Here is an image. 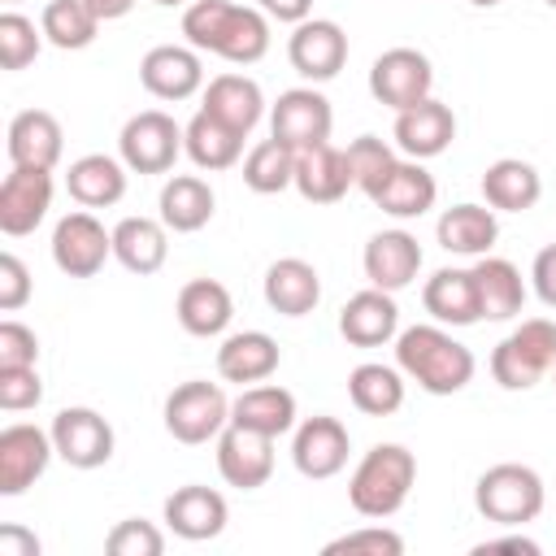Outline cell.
Here are the masks:
<instances>
[{
    "mask_svg": "<svg viewBox=\"0 0 556 556\" xmlns=\"http://www.w3.org/2000/svg\"><path fill=\"white\" fill-rule=\"evenodd\" d=\"M295 395L278 382H252L243 387L235 400H230V421L235 426H248L256 434H269V439H282L287 430H295Z\"/></svg>",
    "mask_w": 556,
    "mask_h": 556,
    "instance_id": "cell-29",
    "label": "cell"
},
{
    "mask_svg": "<svg viewBox=\"0 0 556 556\" xmlns=\"http://www.w3.org/2000/svg\"><path fill=\"white\" fill-rule=\"evenodd\" d=\"M139 83L148 96L178 104V100H191L195 91H204V61L191 43H156L139 61Z\"/></svg>",
    "mask_w": 556,
    "mask_h": 556,
    "instance_id": "cell-15",
    "label": "cell"
},
{
    "mask_svg": "<svg viewBox=\"0 0 556 556\" xmlns=\"http://www.w3.org/2000/svg\"><path fill=\"white\" fill-rule=\"evenodd\" d=\"M530 287H534V295H539L547 308H556V243H547V248L534 252Z\"/></svg>",
    "mask_w": 556,
    "mask_h": 556,
    "instance_id": "cell-48",
    "label": "cell"
},
{
    "mask_svg": "<svg viewBox=\"0 0 556 556\" xmlns=\"http://www.w3.org/2000/svg\"><path fill=\"white\" fill-rule=\"evenodd\" d=\"M348 452H352V434L339 417L330 413H317V417H304L295 421L291 430V465L313 478V482H326L334 473L348 469Z\"/></svg>",
    "mask_w": 556,
    "mask_h": 556,
    "instance_id": "cell-12",
    "label": "cell"
},
{
    "mask_svg": "<svg viewBox=\"0 0 556 556\" xmlns=\"http://www.w3.org/2000/svg\"><path fill=\"white\" fill-rule=\"evenodd\" d=\"M126 161L109 156V152H87L78 161H70L65 169V191L74 204L83 208H113L126 195Z\"/></svg>",
    "mask_w": 556,
    "mask_h": 556,
    "instance_id": "cell-27",
    "label": "cell"
},
{
    "mask_svg": "<svg viewBox=\"0 0 556 556\" xmlns=\"http://www.w3.org/2000/svg\"><path fill=\"white\" fill-rule=\"evenodd\" d=\"M395 365L426 395H456L473 382V352L439 321H421L395 334Z\"/></svg>",
    "mask_w": 556,
    "mask_h": 556,
    "instance_id": "cell-2",
    "label": "cell"
},
{
    "mask_svg": "<svg viewBox=\"0 0 556 556\" xmlns=\"http://www.w3.org/2000/svg\"><path fill=\"white\" fill-rule=\"evenodd\" d=\"M0 556H39V539L22 526H0Z\"/></svg>",
    "mask_w": 556,
    "mask_h": 556,
    "instance_id": "cell-51",
    "label": "cell"
},
{
    "mask_svg": "<svg viewBox=\"0 0 556 556\" xmlns=\"http://www.w3.org/2000/svg\"><path fill=\"white\" fill-rule=\"evenodd\" d=\"M39 361V334L22 321H0V369H17V365H35Z\"/></svg>",
    "mask_w": 556,
    "mask_h": 556,
    "instance_id": "cell-46",
    "label": "cell"
},
{
    "mask_svg": "<svg viewBox=\"0 0 556 556\" xmlns=\"http://www.w3.org/2000/svg\"><path fill=\"white\" fill-rule=\"evenodd\" d=\"M256 9L269 22H287V26H300L313 17V0H256Z\"/></svg>",
    "mask_w": 556,
    "mask_h": 556,
    "instance_id": "cell-49",
    "label": "cell"
},
{
    "mask_svg": "<svg viewBox=\"0 0 556 556\" xmlns=\"http://www.w3.org/2000/svg\"><path fill=\"white\" fill-rule=\"evenodd\" d=\"M39 26H43V39L61 52H78V48H91L96 43V30H100V17L87 0H48L43 13H39Z\"/></svg>",
    "mask_w": 556,
    "mask_h": 556,
    "instance_id": "cell-39",
    "label": "cell"
},
{
    "mask_svg": "<svg viewBox=\"0 0 556 556\" xmlns=\"http://www.w3.org/2000/svg\"><path fill=\"white\" fill-rule=\"evenodd\" d=\"M547 504V486L539 478V469L521 465V460H500L491 469L478 473L473 482V508L482 521H495L504 530L526 526L543 513Z\"/></svg>",
    "mask_w": 556,
    "mask_h": 556,
    "instance_id": "cell-4",
    "label": "cell"
},
{
    "mask_svg": "<svg viewBox=\"0 0 556 556\" xmlns=\"http://www.w3.org/2000/svg\"><path fill=\"white\" fill-rule=\"evenodd\" d=\"M391 139L400 148V156H413V161H430V156H443L456 139V113L426 96L421 104L413 109H400L395 113V126H391Z\"/></svg>",
    "mask_w": 556,
    "mask_h": 556,
    "instance_id": "cell-19",
    "label": "cell"
},
{
    "mask_svg": "<svg viewBox=\"0 0 556 556\" xmlns=\"http://www.w3.org/2000/svg\"><path fill=\"white\" fill-rule=\"evenodd\" d=\"M152 4H161V9H178V4H191V0H152Z\"/></svg>",
    "mask_w": 556,
    "mask_h": 556,
    "instance_id": "cell-53",
    "label": "cell"
},
{
    "mask_svg": "<svg viewBox=\"0 0 556 556\" xmlns=\"http://www.w3.org/2000/svg\"><path fill=\"white\" fill-rule=\"evenodd\" d=\"M348 161H352V178H356V191H365L369 200L378 195V187L391 178V169L400 165V148L378 139V135H356L348 143Z\"/></svg>",
    "mask_w": 556,
    "mask_h": 556,
    "instance_id": "cell-41",
    "label": "cell"
},
{
    "mask_svg": "<svg viewBox=\"0 0 556 556\" xmlns=\"http://www.w3.org/2000/svg\"><path fill=\"white\" fill-rule=\"evenodd\" d=\"M52 443H56V456L70 465V469H100L113 460V447H117V434L109 426L104 413L87 408V404H70L52 417Z\"/></svg>",
    "mask_w": 556,
    "mask_h": 556,
    "instance_id": "cell-10",
    "label": "cell"
},
{
    "mask_svg": "<svg viewBox=\"0 0 556 556\" xmlns=\"http://www.w3.org/2000/svg\"><path fill=\"white\" fill-rule=\"evenodd\" d=\"M552 387H556V369H552Z\"/></svg>",
    "mask_w": 556,
    "mask_h": 556,
    "instance_id": "cell-55",
    "label": "cell"
},
{
    "mask_svg": "<svg viewBox=\"0 0 556 556\" xmlns=\"http://www.w3.org/2000/svg\"><path fill=\"white\" fill-rule=\"evenodd\" d=\"M113 256V230L91 208H74L52 226V265L65 278H96Z\"/></svg>",
    "mask_w": 556,
    "mask_h": 556,
    "instance_id": "cell-9",
    "label": "cell"
},
{
    "mask_svg": "<svg viewBox=\"0 0 556 556\" xmlns=\"http://www.w3.org/2000/svg\"><path fill=\"white\" fill-rule=\"evenodd\" d=\"M52 169H35V165H13L0 182V230L9 239L35 235V226L48 217L52 208Z\"/></svg>",
    "mask_w": 556,
    "mask_h": 556,
    "instance_id": "cell-16",
    "label": "cell"
},
{
    "mask_svg": "<svg viewBox=\"0 0 556 556\" xmlns=\"http://www.w3.org/2000/svg\"><path fill=\"white\" fill-rule=\"evenodd\" d=\"M243 182L256 195H278V191L295 187V148H287L274 135L252 143L248 156H243Z\"/></svg>",
    "mask_w": 556,
    "mask_h": 556,
    "instance_id": "cell-40",
    "label": "cell"
},
{
    "mask_svg": "<svg viewBox=\"0 0 556 556\" xmlns=\"http://www.w3.org/2000/svg\"><path fill=\"white\" fill-rule=\"evenodd\" d=\"M434 239H439V248L443 252H452V256H486L491 248H495V239H500V222H495V208L491 204H452V208H443L439 213V222H434Z\"/></svg>",
    "mask_w": 556,
    "mask_h": 556,
    "instance_id": "cell-28",
    "label": "cell"
},
{
    "mask_svg": "<svg viewBox=\"0 0 556 556\" xmlns=\"http://www.w3.org/2000/svg\"><path fill=\"white\" fill-rule=\"evenodd\" d=\"M217 473H222V482L235 486V491H256V486H265L269 473H274V439L230 421V426L217 434Z\"/></svg>",
    "mask_w": 556,
    "mask_h": 556,
    "instance_id": "cell-17",
    "label": "cell"
},
{
    "mask_svg": "<svg viewBox=\"0 0 556 556\" xmlns=\"http://www.w3.org/2000/svg\"><path fill=\"white\" fill-rule=\"evenodd\" d=\"M543 4H552V9H556V0H543Z\"/></svg>",
    "mask_w": 556,
    "mask_h": 556,
    "instance_id": "cell-56",
    "label": "cell"
},
{
    "mask_svg": "<svg viewBox=\"0 0 556 556\" xmlns=\"http://www.w3.org/2000/svg\"><path fill=\"white\" fill-rule=\"evenodd\" d=\"M182 35L195 52H213L230 65H256L269 52V17L256 4L191 0L182 9Z\"/></svg>",
    "mask_w": 556,
    "mask_h": 556,
    "instance_id": "cell-1",
    "label": "cell"
},
{
    "mask_svg": "<svg viewBox=\"0 0 556 556\" xmlns=\"http://www.w3.org/2000/svg\"><path fill=\"white\" fill-rule=\"evenodd\" d=\"M169 256V226L161 217H122L113 226V261L139 278L156 274Z\"/></svg>",
    "mask_w": 556,
    "mask_h": 556,
    "instance_id": "cell-34",
    "label": "cell"
},
{
    "mask_svg": "<svg viewBox=\"0 0 556 556\" xmlns=\"http://www.w3.org/2000/svg\"><path fill=\"white\" fill-rule=\"evenodd\" d=\"M278 365H282L278 339L265 334V330H235V334H226L222 348H217V374H222V382L252 387V382L274 378Z\"/></svg>",
    "mask_w": 556,
    "mask_h": 556,
    "instance_id": "cell-26",
    "label": "cell"
},
{
    "mask_svg": "<svg viewBox=\"0 0 556 556\" xmlns=\"http://www.w3.org/2000/svg\"><path fill=\"white\" fill-rule=\"evenodd\" d=\"M4 4H17V0H4Z\"/></svg>",
    "mask_w": 556,
    "mask_h": 556,
    "instance_id": "cell-57",
    "label": "cell"
},
{
    "mask_svg": "<svg viewBox=\"0 0 556 556\" xmlns=\"http://www.w3.org/2000/svg\"><path fill=\"white\" fill-rule=\"evenodd\" d=\"M326 556H356V552H369V556H400L404 552V539L395 534V530H387V526H361V530H348V534H339V539H330L326 547H321Z\"/></svg>",
    "mask_w": 556,
    "mask_h": 556,
    "instance_id": "cell-44",
    "label": "cell"
},
{
    "mask_svg": "<svg viewBox=\"0 0 556 556\" xmlns=\"http://www.w3.org/2000/svg\"><path fill=\"white\" fill-rule=\"evenodd\" d=\"M434 200H439V182H434V174L421 165V161H413V156H400V165L391 169V178L378 187V195H374V204L387 213V217H395V222H413V217H426L430 208H434Z\"/></svg>",
    "mask_w": 556,
    "mask_h": 556,
    "instance_id": "cell-32",
    "label": "cell"
},
{
    "mask_svg": "<svg viewBox=\"0 0 556 556\" xmlns=\"http://www.w3.org/2000/svg\"><path fill=\"white\" fill-rule=\"evenodd\" d=\"M174 317H178V326L191 339H217V334L230 330L235 300H230L226 282H217V278H191V282L178 287Z\"/></svg>",
    "mask_w": 556,
    "mask_h": 556,
    "instance_id": "cell-23",
    "label": "cell"
},
{
    "mask_svg": "<svg viewBox=\"0 0 556 556\" xmlns=\"http://www.w3.org/2000/svg\"><path fill=\"white\" fill-rule=\"evenodd\" d=\"M104 552L109 556H161L165 552V534L143 517H126L104 534Z\"/></svg>",
    "mask_w": 556,
    "mask_h": 556,
    "instance_id": "cell-43",
    "label": "cell"
},
{
    "mask_svg": "<svg viewBox=\"0 0 556 556\" xmlns=\"http://www.w3.org/2000/svg\"><path fill=\"white\" fill-rule=\"evenodd\" d=\"M243 139L248 135H239L235 126H226L222 117H213L204 109L182 126V152L191 156L195 169H208V174L239 165L243 161Z\"/></svg>",
    "mask_w": 556,
    "mask_h": 556,
    "instance_id": "cell-36",
    "label": "cell"
},
{
    "mask_svg": "<svg viewBox=\"0 0 556 556\" xmlns=\"http://www.w3.org/2000/svg\"><path fill=\"white\" fill-rule=\"evenodd\" d=\"M491 552H517V556H539V543H534L530 534H517V526H513V534H495V539H482V543L473 547V556H491Z\"/></svg>",
    "mask_w": 556,
    "mask_h": 556,
    "instance_id": "cell-50",
    "label": "cell"
},
{
    "mask_svg": "<svg viewBox=\"0 0 556 556\" xmlns=\"http://www.w3.org/2000/svg\"><path fill=\"white\" fill-rule=\"evenodd\" d=\"M287 61L304 83H330L348 65V35L330 17H308L287 35Z\"/></svg>",
    "mask_w": 556,
    "mask_h": 556,
    "instance_id": "cell-14",
    "label": "cell"
},
{
    "mask_svg": "<svg viewBox=\"0 0 556 556\" xmlns=\"http://www.w3.org/2000/svg\"><path fill=\"white\" fill-rule=\"evenodd\" d=\"M556 369V321L552 317H526L513 326L495 352H491V378L504 391H530Z\"/></svg>",
    "mask_w": 556,
    "mask_h": 556,
    "instance_id": "cell-5",
    "label": "cell"
},
{
    "mask_svg": "<svg viewBox=\"0 0 556 556\" xmlns=\"http://www.w3.org/2000/svg\"><path fill=\"white\" fill-rule=\"evenodd\" d=\"M161 417H165L169 439H178L187 447H200V443H217V434L230 426V400L217 382L187 378L165 395Z\"/></svg>",
    "mask_w": 556,
    "mask_h": 556,
    "instance_id": "cell-6",
    "label": "cell"
},
{
    "mask_svg": "<svg viewBox=\"0 0 556 556\" xmlns=\"http://www.w3.org/2000/svg\"><path fill=\"white\" fill-rule=\"evenodd\" d=\"M330 130H334V109H330V100L313 83L282 91L274 100V109H269V135L282 139L295 152L330 143Z\"/></svg>",
    "mask_w": 556,
    "mask_h": 556,
    "instance_id": "cell-11",
    "label": "cell"
},
{
    "mask_svg": "<svg viewBox=\"0 0 556 556\" xmlns=\"http://www.w3.org/2000/svg\"><path fill=\"white\" fill-rule=\"evenodd\" d=\"M482 200L495 213H526L543 200V174L521 156H500L482 169Z\"/></svg>",
    "mask_w": 556,
    "mask_h": 556,
    "instance_id": "cell-31",
    "label": "cell"
},
{
    "mask_svg": "<svg viewBox=\"0 0 556 556\" xmlns=\"http://www.w3.org/2000/svg\"><path fill=\"white\" fill-rule=\"evenodd\" d=\"M469 4H478V9H491V4H500V0H469Z\"/></svg>",
    "mask_w": 556,
    "mask_h": 556,
    "instance_id": "cell-54",
    "label": "cell"
},
{
    "mask_svg": "<svg viewBox=\"0 0 556 556\" xmlns=\"http://www.w3.org/2000/svg\"><path fill=\"white\" fill-rule=\"evenodd\" d=\"M43 400V378L35 365H17V369H0V408L4 413H26Z\"/></svg>",
    "mask_w": 556,
    "mask_h": 556,
    "instance_id": "cell-45",
    "label": "cell"
},
{
    "mask_svg": "<svg viewBox=\"0 0 556 556\" xmlns=\"http://www.w3.org/2000/svg\"><path fill=\"white\" fill-rule=\"evenodd\" d=\"M473 282H478V304H482V321H508L521 313L526 304V278L513 261L504 256H478L473 265Z\"/></svg>",
    "mask_w": 556,
    "mask_h": 556,
    "instance_id": "cell-37",
    "label": "cell"
},
{
    "mask_svg": "<svg viewBox=\"0 0 556 556\" xmlns=\"http://www.w3.org/2000/svg\"><path fill=\"white\" fill-rule=\"evenodd\" d=\"M361 265H365L369 287H382V291L395 295V291L413 287V278L421 274V243L404 226L378 230V235H369V243L361 252Z\"/></svg>",
    "mask_w": 556,
    "mask_h": 556,
    "instance_id": "cell-20",
    "label": "cell"
},
{
    "mask_svg": "<svg viewBox=\"0 0 556 556\" xmlns=\"http://www.w3.org/2000/svg\"><path fill=\"white\" fill-rule=\"evenodd\" d=\"M421 304L426 313L439 321V326H473L482 321V304H478V282H473V269H460V265H443L426 278L421 287Z\"/></svg>",
    "mask_w": 556,
    "mask_h": 556,
    "instance_id": "cell-25",
    "label": "cell"
},
{
    "mask_svg": "<svg viewBox=\"0 0 556 556\" xmlns=\"http://www.w3.org/2000/svg\"><path fill=\"white\" fill-rule=\"evenodd\" d=\"M339 334L352 348L395 343V334H400V304H395V295L382 291V287H365V291L348 295V304L339 308Z\"/></svg>",
    "mask_w": 556,
    "mask_h": 556,
    "instance_id": "cell-21",
    "label": "cell"
},
{
    "mask_svg": "<svg viewBox=\"0 0 556 556\" xmlns=\"http://www.w3.org/2000/svg\"><path fill=\"white\" fill-rule=\"evenodd\" d=\"M404 369L400 365H382V361H361L348 374V400L356 404V413L365 417H391L404 408Z\"/></svg>",
    "mask_w": 556,
    "mask_h": 556,
    "instance_id": "cell-38",
    "label": "cell"
},
{
    "mask_svg": "<svg viewBox=\"0 0 556 556\" xmlns=\"http://www.w3.org/2000/svg\"><path fill=\"white\" fill-rule=\"evenodd\" d=\"M352 187H356V178H352L348 148L317 143V148L295 152V191L308 204H339Z\"/></svg>",
    "mask_w": 556,
    "mask_h": 556,
    "instance_id": "cell-22",
    "label": "cell"
},
{
    "mask_svg": "<svg viewBox=\"0 0 556 556\" xmlns=\"http://www.w3.org/2000/svg\"><path fill=\"white\" fill-rule=\"evenodd\" d=\"M430 87H434V65H430V56L421 48L400 43V48L378 52L374 65H369V96L382 109H395V113L413 109V104H421L430 96Z\"/></svg>",
    "mask_w": 556,
    "mask_h": 556,
    "instance_id": "cell-8",
    "label": "cell"
},
{
    "mask_svg": "<svg viewBox=\"0 0 556 556\" xmlns=\"http://www.w3.org/2000/svg\"><path fill=\"white\" fill-rule=\"evenodd\" d=\"M56 456L52 430L35 421H13L0 430V495H22L35 486Z\"/></svg>",
    "mask_w": 556,
    "mask_h": 556,
    "instance_id": "cell-13",
    "label": "cell"
},
{
    "mask_svg": "<svg viewBox=\"0 0 556 556\" xmlns=\"http://www.w3.org/2000/svg\"><path fill=\"white\" fill-rule=\"evenodd\" d=\"M265 304L282 317H308L321 304V274L304 256H278L265 269Z\"/></svg>",
    "mask_w": 556,
    "mask_h": 556,
    "instance_id": "cell-30",
    "label": "cell"
},
{
    "mask_svg": "<svg viewBox=\"0 0 556 556\" xmlns=\"http://www.w3.org/2000/svg\"><path fill=\"white\" fill-rule=\"evenodd\" d=\"M87 4L96 9L100 22H117V17H126L135 9V0H87Z\"/></svg>",
    "mask_w": 556,
    "mask_h": 556,
    "instance_id": "cell-52",
    "label": "cell"
},
{
    "mask_svg": "<svg viewBox=\"0 0 556 556\" xmlns=\"http://www.w3.org/2000/svg\"><path fill=\"white\" fill-rule=\"evenodd\" d=\"M9 161L13 165H35V169H56L61 152H65V130L48 109H22L9 122L4 135Z\"/></svg>",
    "mask_w": 556,
    "mask_h": 556,
    "instance_id": "cell-24",
    "label": "cell"
},
{
    "mask_svg": "<svg viewBox=\"0 0 556 556\" xmlns=\"http://www.w3.org/2000/svg\"><path fill=\"white\" fill-rule=\"evenodd\" d=\"M413 482H417V456L404 443H374L348 478V504L369 521H387L408 504Z\"/></svg>",
    "mask_w": 556,
    "mask_h": 556,
    "instance_id": "cell-3",
    "label": "cell"
},
{
    "mask_svg": "<svg viewBox=\"0 0 556 556\" xmlns=\"http://www.w3.org/2000/svg\"><path fill=\"white\" fill-rule=\"evenodd\" d=\"M117 156L126 161L130 174H169L182 156V126L161 109H143L126 117L117 135Z\"/></svg>",
    "mask_w": 556,
    "mask_h": 556,
    "instance_id": "cell-7",
    "label": "cell"
},
{
    "mask_svg": "<svg viewBox=\"0 0 556 556\" xmlns=\"http://www.w3.org/2000/svg\"><path fill=\"white\" fill-rule=\"evenodd\" d=\"M43 43H48V39H43V26H35L26 13H17V9H4V13H0V65H4L9 74L26 70V65L39 56Z\"/></svg>",
    "mask_w": 556,
    "mask_h": 556,
    "instance_id": "cell-42",
    "label": "cell"
},
{
    "mask_svg": "<svg viewBox=\"0 0 556 556\" xmlns=\"http://www.w3.org/2000/svg\"><path fill=\"white\" fill-rule=\"evenodd\" d=\"M161 521H165L169 534H178V539H187V543H208V539H217V534L226 530L230 504H226L222 491L200 486V482H187V486H178V491L165 500Z\"/></svg>",
    "mask_w": 556,
    "mask_h": 556,
    "instance_id": "cell-18",
    "label": "cell"
},
{
    "mask_svg": "<svg viewBox=\"0 0 556 556\" xmlns=\"http://www.w3.org/2000/svg\"><path fill=\"white\" fill-rule=\"evenodd\" d=\"M200 109L213 113V117H222V122L235 126L239 135H252L256 122L265 117V91H261V83L248 78V74H217V78H208Z\"/></svg>",
    "mask_w": 556,
    "mask_h": 556,
    "instance_id": "cell-35",
    "label": "cell"
},
{
    "mask_svg": "<svg viewBox=\"0 0 556 556\" xmlns=\"http://www.w3.org/2000/svg\"><path fill=\"white\" fill-rule=\"evenodd\" d=\"M156 208H161L156 217H161L174 235H195V230H204V226L213 222L217 195H213V187H208L200 174H174V178H165Z\"/></svg>",
    "mask_w": 556,
    "mask_h": 556,
    "instance_id": "cell-33",
    "label": "cell"
},
{
    "mask_svg": "<svg viewBox=\"0 0 556 556\" xmlns=\"http://www.w3.org/2000/svg\"><path fill=\"white\" fill-rule=\"evenodd\" d=\"M30 291H35L30 269L22 265V256L4 252V256H0V308H4V313H17V308L30 300Z\"/></svg>",
    "mask_w": 556,
    "mask_h": 556,
    "instance_id": "cell-47",
    "label": "cell"
}]
</instances>
